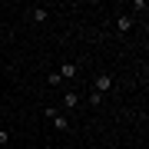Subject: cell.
<instances>
[{
	"label": "cell",
	"instance_id": "1",
	"mask_svg": "<svg viewBox=\"0 0 149 149\" xmlns=\"http://www.w3.org/2000/svg\"><path fill=\"white\" fill-rule=\"evenodd\" d=\"M109 90H113V73H100V76H96V80H93V93L106 96Z\"/></svg>",
	"mask_w": 149,
	"mask_h": 149
},
{
	"label": "cell",
	"instance_id": "2",
	"mask_svg": "<svg viewBox=\"0 0 149 149\" xmlns=\"http://www.w3.org/2000/svg\"><path fill=\"white\" fill-rule=\"evenodd\" d=\"M47 116L53 119V126H56V129H70V119H66V116H60L56 109H47Z\"/></svg>",
	"mask_w": 149,
	"mask_h": 149
},
{
	"label": "cell",
	"instance_id": "3",
	"mask_svg": "<svg viewBox=\"0 0 149 149\" xmlns=\"http://www.w3.org/2000/svg\"><path fill=\"white\" fill-rule=\"evenodd\" d=\"M76 73H80V63H63V70H60V80H73Z\"/></svg>",
	"mask_w": 149,
	"mask_h": 149
},
{
	"label": "cell",
	"instance_id": "4",
	"mask_svg": "<svg viewBox=\"0 0 149 149\" xmlns=\"http://www.w3.org/2000/svg\"><path fill=\"white\" fill-rule=\"evenodd\" d=\"M63 103H66V109H76V106H80V93H76V90H66L63 93Z\"/></svg>",
	"mask_w": 149,
	"mask_h": 149
},
{
	"label": "cell",
	"instance_id": "5",
	"mask_svg": "<svg viewBox=\"0 0 149 149\" xmlns=\"http://www.w3.org/2000/svg\"><path fill=\"white\" fill-rule=\"evenodd\" d=\"M116 30H123V33H129V30H133V17H129V13H123V17H116Z\"/></svg>",
	"mask_w": 149,
	"mask_h": 149
},
{
	"label": "cell",
	"instance_id": "6",
	"mask_svg": "<svg viewBox=\"0 0 149 149\" xmlns=\"http://www.w3.org/2000/svg\"><path fill=\"white\" fill-rule=\"evenodd\" d=\"M30 17H33L37 23H43V20L50 17V10H43V7H33V10H30Z\"/></svg>",
	"mask_w": 149,
	"mask_h": 149
},
{
	"label": "cell",
	"instance_id": "7",
	"mask_svg": "<svg viewBox=\"0 0 149 149\" xmlns=\"http://www.w3.org/2000/svg\"><path fill=\"white\" fill-rule=\"evenodd\" d=\"M7 139H10V133H7V129H0V146H3Z\"/></svg>",
	"mask_w": 149,
	"mask_h": 149
}]
</instances>
